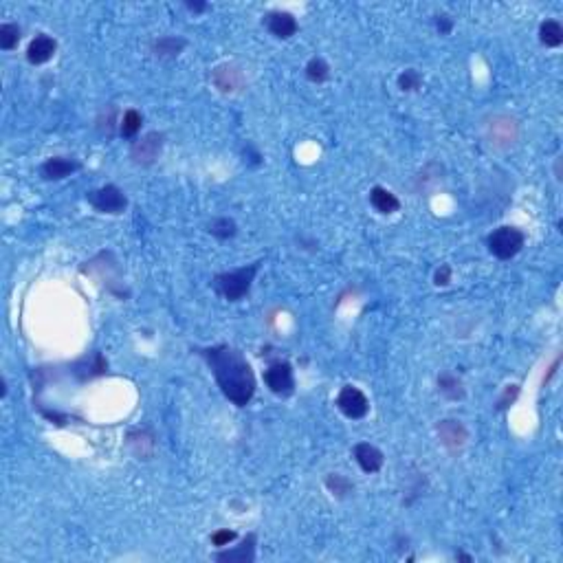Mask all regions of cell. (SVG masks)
Instances as JSON below:
<instances>
[{"label":"cell","mask_w":563,"mask_h":563,"mask_svg":"<svg viewBox=\"0 0 563 563\" xmlns=\"http://www.w3.org/2000/svg\"><path fill=\"white\" fill-rule=\"evenodd\" d=\"M196 352L212 370L224 398L232 401L236 407H247L255 394V374L242 350L220 344L210 348H196Z\"/></svg>","instance_id":"1"},{"label":"cell","mask_w":563,"mask_h":563,"mask_svg":"<svg viewBox=\"0 0 563 563\" xmlns=\"http://www.w3.org/2000/svg\"><path fill=\"white\" fill-rule=\"evenodd\" d=\"M260 271V262H253L247 267H240L236 271H227V273H218L212 279V289L227 301H240L251 293L253 279Z\"/></svg>","instance_id":"2"},{"label":"cell","mask_w":563,"mask_h":563,"mask_svg":"<svg viewBox=\"0 0 563 563\" xmlns=\"http://www.w3.org/2000/svg\"><path fill=\"white\" fill-rule=\"evenodd\" d=\"M482 133L495 150H508L520 141V121L506 113H495L484 119Z\"/></svg>","instance_id":"3"},{"label":"cell","mask_w":563,"mask_h":563,"mask_svg":"<svg viewBox=\"0 0 563 563\" xmlns=\"http://www.w3.org/2000/svg\"><path fill=\"white\" fill-rule=\"evenodd\" d=\"M524 244H526V234L522 229L510 227V224L497 227L495 232H491L489 238H486V247H489V251L497 260L515 258V255L524 249Z\"/></svg>","instance_id":"4"},{"label":"cell","mask_w":563,"mask_h":563,"mask_svg":"<svg viewBox=\"0 0 563 563\" xmlns=\"http://www.w3.org/2000/svg\"><path fill=\"white\" fill-rule=\"evenodd\" d=\"M86 200L93 205L99 214H108V216H119L128 207L125 192L121 187L113 185V183L101 185L99 190H93V192H86Z\"/></svg>","instance_id":"5"},{"label":"cell","mask_w":563,"mask_h":563,"mask_svg":"<svg viewBox=\"0 0 563 563\" xmlns=\"http://www.w3.org/2000/svg\"><path fill=\"white\" fill-rule=\"evenodd\" d=\"M264 383L275 396L289 398L295 392V372L289 361H275L264 372Z\"/></svg>","instance_id":"6"},{"label":"cell","mask_w":563,"mask_h":563,"mask_svg":"<svg viewBox=\"0 0 563 563\" xmlns=\"http://www.w3.org/2000/svg\"><path fill=\"white\" fill-rule=\"evenodd\" d=\"M163 143H165V137L163 133H148L143 135L141 139H137L133 145H130V159L135 165H141V167H148L155 163L161 152H163Z\"/></svg>","instance_id":"7"},{"label":"cell","mask_w":563,"mask_h":563,"mask_svg":"<svg viewBox=\"0 0 563 563\" xmlns=\"http://www.w3.org/2000/svg\"><path fill=\"white\" fill-rule=\"evenodd\" d=\"M337 407L339 412L350 418V420H361L370 412V401L368 396L354 386H344L337 394Z\"/></svg>","instance_id":"8"},{"label":"cell","mask_w":563,"mask_h":563,"mask_svg":"<svg viewBox=\"0 0 563 563\" xmlns=\"http://www.w3.org/2000/svg\"><path fill=\"white\" fill-rule=\"evenodd\" d=\"M212 84L220 93H238V91L244 88L247 78H244V73L236 64H218L212 71Z\"/></svg>","instance_id":"9"},{"label":"cell","mask_w":563,"mask_h":563,"mask_svg":"<svg viewBox=\"0 0 563 563\" xmlns=\"http://www.w3.org/2000/svg\"><path fill=\"white\" fill-rule=\"evenodd\" d=\"M436 433H438V438H440L443 447L449 449V451H460V449H463V447L467 445V440H469V431H467V427H465L463 423H460V420H455V418H445V420H440V423L436 425Z\"/></svg>","instance_id":"10"},{"label":"cell","mask_w":563,"mask_h":563,"mask_svg":"<svg viewBox=\"0 0 563 563\" xmlns=\"http://www.w3.org/2000/svg\"><path fill=\"white\" fill-rule=\"evenodd\" d=\"M352 455L356 460V465L361 467L363 473H378L383 469V465H386V455H383V451L370 443H356L352 447Z\"/></svg>","instance_id":"11"},{"label":"cell","mask_w":563,"mask_h":563,"mask_svg":"<svg viewBox=\"0 0 563 563\" xmlns=\"http://www.w3.org/2000/svg\"><path fill=\"white\" fill-rule=\"evenodd\" d=\"M264 24H267L269 33L275 36V38H279V40L293 38L297 33V29H299L295 16L289 14V11H271V14H267Z\"/></svg>","instance_id":"12"},{"label":"cell","mask_w":563,"mask_h":563,"mask_svg":"<svg viewBox=\"0 0 563 563\" xmlns=\"http://www.w3.org/2000/svg\"><path fill=\"white\" fill-rule=\"evenodd\" d=\"M255 544H258V537H255V532H249L240 542L238 548L220 550L214 554V559L220 563H253L255 561Z\"/></svg>","instance_id":"13"},{"label":"cell","mask_w":563,"mask_h":563,"mask_svg":"<svg viewBox=\"0 0 563 563\" xmlns=\"http://www.w3.org/2000/svg\"><path fill=\"white\" fill-rule=\"evenodd\" d=\"M82 167L80 161L68 159V157H51L40 165V174L46 178V181H62V178L75 174Z\"/></svg>","instance_id":"14"},{"label":"cell","mask_w":563,"mask_h":563,"mask_svg":"<svg viewBox=\"0 0 563 563\" xmlns=\"http://www.w3.org/2000/svg\"><path fill=\"white\" fill-rule=\"evenodd\" d=\"M56 51H58L56 38H51L46 33H38L27 46V60H29V64L40 66V64H46L51 58H53Z\"/></svg>","instance_id":"15"},{"label":"cell","mask_w":563,"mask_h":563,"mask_svg":"<svg viewBox=\"0 0 563 563\" xmlns=\"http://www.w3.org/2000/svg\"><path fill=\"white\" fill-rule=\"evenodd\" d=\"M187 46L185 38L178 36H161L152 42V53H155L157 60H174L183 53V48Z\"/></svg>","instance_id":"16"},{"label":"cell","mask_w":563,"mask_h":563,"mask_svg":"<svg viewBox=\"0 0 563 563\" xmlns=\"http://www.w3.org/2000/svg\"><path fill=\"white\" fill-rule=\"evenodd\" d=\"M370 202H372V207L383 216H390V214L401 210V200L396 198V194H392L388 187H381V185L370 190Z\"/></svg>","instance_id":"17"},{"label":"cell","mask_w":563,"mask_h":563,"mask_svg":"<svg viewBox=\"0 0 563 563\" xmlns=\"http://www.w3.org/2000/svg\"><path fill=\"white\" fill-rule=\"evenodd\" d=\"M438 392L447 398V401H463L467 390H465V383L458 374L453 372H443L438 376Z\"/></svg>","instance_id":"18"},{"label":"cell","mask_w":563,"mask_h":563,"mask_svg":"<svg viewBox=\"0 0 563 563\" xmlns=\"http://www.w3.org/2000/svg\"><path fill=\"white\" fill-rule=\"evenodd\" d=\"M324 484H326L328 493H330L332 497H337V500H346L348 495L354 493V484H352V480L346 477V475H341V473H328L326 480H324Z\"/></svg>","instance_id":"19"},{"label":"cell","mask_w":563,"mask_h":563,"mask_svg":"<svg viewBox=\"0 0 563 563\" xmlns=\"http://www.w3.org/2000/svg\"><path fill=\"white\" fill-rule=\"evenodd\" d=\"M128 445H130V449L143 460H148L155 453V436H152L150 431H133L130 436H128Z\"/></svg>","instance_id":"20"},{"label":"cell","mask_w":563,"mask_h":563,"mask_svg":"<svg viewBox=\"0 0 563 563\" xmlns=\"http://www.w3.org/2000/svg\"><path fill=\"white\" fill-rule=\"evenodd\" d=\"M539 42L548 48H557L563 44V27L559 20H544L539 24Z\"/></svg>","instance_id":"21"},{"label":"cell","mask_w":563,"mask_h":563,"mask_svg":"<svg viewBox=\"0 0 563 563\" xmlns=\"http://www.w3.org/2000/svg\"><path fill=\"white\" fill-rule=\"evenodd\" d=\"M207 232L216 238V240H229L238 234V224L234 218H227V216H218V218H212L207 222Z\"/></svg>","instance_id":"22"},{"label":"cell","mask_w":563,"mask_h":563,"mask_svg":"<svg viewBox=\"0 0 563 563\" xmlns=\"http://www.w3.org/2000/svg\"><path fill=\"white\" fill-rule=\"evenodd\" d=\"M141 125H143V115L137 108H128L119 119V135L125 139H133L141 133Z\"/></svg>","instance_id":"23"},{"label":"cell","mask_w":563,"mask_h":563,"mask_svg":"<svg viewBox=\"0 0 563 563\" xmlns=\"http://www.w3.org/2000/svg\"><path fill=\"white\" fill-rule=\"evenodd\" d=\"M75 368H82V370H84V372L80 374V378L86 381V378H93V376L106 374V372H108V361L104 359V354H101V352H95V354L91 356V361H88V359H82Z\"/></svg>","instance_id":"24"},{"label":"cell","mask_w":563,"mask_h":563,"mask_svg":"<svg viewBox=\"0 0 563 563\" xmlns=\"http://www.w3.org/2000/svg\"><path fill=\"white\" fill-rule=\"evenodd\" d=\"M304 73H306V78H309L313 84H324V82L330 80V66H328V62L324 58L309 60V64H306Z\"/></svg>","instance_id":"25"},{"label":"cell","mask_w":563,"mask_h":563,"mask_svg":"<svg viewBox=\"0 0 563 563\" xmlns=\"http://www.w3.org/2000/svg\"><path fill=\"white\" fill-rule=\"evenodd\" d=\"M20 38H22V31L16 22L0 24V48L3 51H14L18 46Z\"/></svg>","instance_id":"26"},{"label":"cell","mask_w":563,"mask_h":563,"mask_svg":"<svg viewBox=\"0 0 563 563\" xmlns=\"http://www.w3.org/2000/svg\"><path fill=\"white\" fill-rule=\"evenodd\" d=\"M398 88L403 93H414L423 86V75L416 71V68H405L401 75H398Z\"/></svg>","instance_id":"27"},{"label":"cell","mask_w":563,"mask_h":563,"mask_svg":"<svg viewBox=\"0 0 563 563\" xmlns=\"http://www.w3.org/2000/svg\"><path fill=\"white\" fill-rule=\"evenodd\" d=\"M238 539V532L236 530H229V528H220L216 532H212V544L216 548H227L232 542Z\"/></svg>","instance_id":"28"},{"label":"cell","mask_w":563,"mask_h":563,"mask_svg":"<svg viewBox=\"0 0 563 563\" xmlns=\"http://www.w3.org/2000/svg\"><path fill=\"white\" fill-rule=\"evenodd\" d=\"M517 396H520V386H506L504 394L497 401V412H504V409H508L510 405L517 401Z\"/></svg>","instance_id":"29"},{"label":"cell","mask_w":563,"mask_h":563,"mask_svg":"<svg viewBox=\"0 0 563 563\" xmlns=\"http://www.w3.org/2000/svg\"><path fill=\"white\" fill-rule=\"evenodd\" d=\"M433 24H436V31L440 36H449L453 31V18L449 14H436L433 16Z\"/></svg>","instance_id":"30"},{"label":"cell","mask_w":563,"mask_h":563,"mask_svg":"<svg viewBox=\"0 0 563 563\" xmlns=\"http://www.w3.org/2000/svg\"><path fill=\"white\" fill-rule=\"evenodd\" d=\"M451 275H453V271H451V267L449 264H440L438 269H436V273H433V284L436 286H449L451 284Z\"/></svg>","instance_id":"31"},{"label":"cell","mask_w":563,"mask_h":563,"mask_svg":"<svg viewBox=\"0 0 563 563\" xmlns=\"http://www.w3.org/2000/svg\"><path fill=\"white\" fill-rule=\"evenodd\" d=\"M185 7H187L192 14H202V11H207V3H202V0H187Z\"/></svg>","instance_id":"32"},{"label":"cell","mask_w":563,"mask_h":563,"mask_svg":"<svg viewBox=\"0 0 563 563\" xmlns=\"http://www.w3.org/2000/svg\"><path fill=\"white\" fill-rule=\"evenodd\" d=\"M113 117H115V108H108V117H106V121H113ZM97 123H99L101 130H104V125H106V135H113L110 123H104V121H97Z\"/></svg>","instance_id":"33"},{"label":"cell","mask_w":563,"mask_h":563,"mask_svg":"<svg viewBox=\"0 0 563 563\" xmlns=\"http://www.w3.org/2000/svg\"><path fill=\"white\" fill-rule=\"evenodd\" d=\"M0 396H3V398L7 396V381H5V378L0 381Z\"/></svg>","instance_id":"34"},{"label":"cell","mask_w":563,"mask_h":563,"mask_svg":"<svg viewBox=\"0 0 563 563\" xmlns=\"http://www.w3.org/2000/svg\"><path fill=\"white\" fill-rule=\"evenodd\" d=\"M455 559H465V561H473V559H471L469 554H463V552H460V554H455Z\"/></svg>","instance_id":"35"}]
</instances>
